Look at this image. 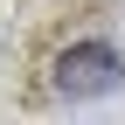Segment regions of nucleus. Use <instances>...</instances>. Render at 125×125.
I'll use <instances>...</instances> for the list:
<instances>
[{
	"label": "nucleus",
	"instance_id": "1",
	"mask_svg": "<svg viewBox=\"0 0 125 125\" xmlns=\"http://www.w3.org/2000/svg\"><path fill=\"white\" fill-rule=\"evenodd\" d=\"M118 76H125V62H118L111 42H70V49L56 56L49 83L62 97H104V90H118Z\"/></svg>",
	"mask_w": 125,
	"mask_h": 125
}]
</instances>
